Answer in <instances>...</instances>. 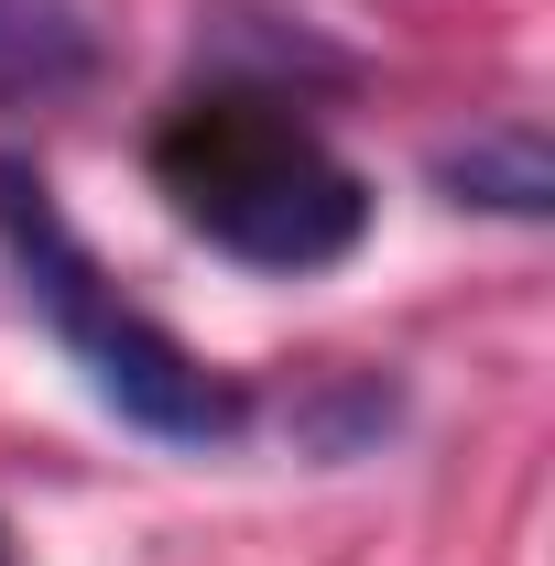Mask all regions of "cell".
Listing matches in <instances>:
<instances>
[{
  "mask_svg": "<svg viewBox=\"0 0 555 566\" xmlns=\"http://www.w3.org/2000/svg\"><path fill=\"white\" fill-rule=\"evenodd\" d=\"M98 76V33L76 0H0V109H55Z\"/></svg>",
  "mask_w": 555,
  "mask_h": 566,
  "instance_id": "obj_3",
  "label": "cell"
},
{
  "mask_svg": "<svg viewBox=\"0 0 555 566\" xmlns=\"http://www.w3.org/2000/svg\"><path fill=\"white\" fill-rule=\"evenodd\" d=\"M153 186L175 197V218L208 251L251 262V273H327L370 229L359 164H338L327 132L262 87H197L153 132Z\"/></svg>",
  "mask_w": 555,
  "mask_h": 566,
  "instance_id": "obj_1",
  "label": "cell"
},
{
  "mask_svg": "<svg viewBox=\"0 0 555 566\" xmlns=\"http://www.w3.org/2000/svg\"><path fill=\"white\" fill-rule=\"evenodd\" d=\"M0 240H11L22 294L44 305V327L76 349V370L98 381L109 415H132L142 436H164V447H229V436L251 424V392H240L229 370H208L164 316H142L132 294L98 273V251L66 229L55 186H44L22 153H0Z\"/></svg>",
  "mask_w": 555,
  "mask_h": 566,
  "instance_id": "obj_2",
  "label": "cell"
},
{
  "mask_svg": "<svg viewBox=\"0 0 555 566\" xmlns=\"http://www.w3.org/2000/svg\"><path fill=\"white\" fill-rule=\"evenodd\" d=\"M436 186L458 208H490V218H545L555 208V153H545L534 120H490V132L436 153Z\"/></svg>",
  "mask_w": 555,
  "mask_h": 566,
  "instance_id": "obj_4",
  "label": "cell"
},
{
  "mask_svg": "<svg viewBox=\"0 0 555 566\" xmlns=\"http://www.w3.org/2000/svg\"><path fill=\"white\" fill-rule=\"evenodd\" d=\"M0 566H11V545H0Z\"/></svg>",
  "mask_w": 555,
  "mask_h": 566,
  "instance_id": "obj_5",
  "label": "cell"
}]
</instances>
